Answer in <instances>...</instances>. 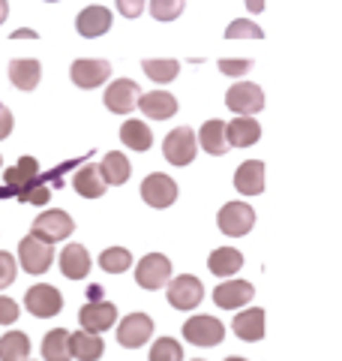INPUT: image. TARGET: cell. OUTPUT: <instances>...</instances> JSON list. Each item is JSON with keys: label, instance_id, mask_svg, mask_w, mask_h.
<instances>
[{"label": "cell", "instance_id": "17", "mask_svg": "<svg viewBox=\"0 0 342 361\" xmlns=\"http://www.w3.org/2000/svg\"><path fill=\"white\" fill-rule=\"evenodd\" d=\"M39 175L42 172H39L37 157H21L13 169H4V187L9 190V196H21Z\"/></svg>", "mask_w": 342, "mask_h": 361}, {"label": "cell", "instance_id": "45", "mask_svg": "<svg viewBox=\"0 0 342 361\" xmlns=\"http://www.w3.org/2000/svg\"><path fill=\"white\" fill-rule=\"evenodd\" d=\"M13 39H37V30H13Z\"/></svg>", "mask_w": 342, "mask_h": 361}, {"label": "cell", "instance_id": "7", "mask_svg": "<svg viewBox=\"0 0 342 361\" xmlns=\"http://www.w3.org/2000/svg\"><path fill=\"white\" fill-rule=\"evenodd\" d=\"M196 154H198V139L189 127H177V130H171L165 135L163 157L171 166H189L192 160H196Z\"/></svg>", "mask_w": 342, "mask_h": 361}, {"label": "cell", "instance_id": "50", "mask_svg": "<svg viewBox=\"0 0 342 361\" xmlns=\"http://www.w3.org/2000/svg\"><path fill=\"white\" fill-rule=\"evenodd\" d=\"M0 169H4V157H0Z\"/></svg>", "mask_w": 342, "mask_h": 361}, {"label": "cell", "instance_id": "26", "mask_svg": "<svg viewBox=\"0 0 342 361\" xmlns=\"http://www.w3.org/2000/svg\"><path fill=\"white\" fill-rule=\"evenodd\" d=\"M70 349L75 361H99L102 353H106V343H102L99 334H90L82 329V331H70Z\"/></svg>", "mask_w": 342, "mask_h": 361}, {"label": "cell", "instance_id": "18", "mask_svg": "<svg viewBox=\"0 0 342 361\" xmlns=\"http://www.w3.org/2000/svg\"><path fill=\"white\" fill-rule=\"evenodd\" d=\"M141 115L151 121H168L177 115V97L168 94V90H151V94H141L139 99Z\"/></svg>", "mask_w": 342, "mask_h": 361}, {"label": "cell", "instance_id": "28", "mask_svg": "<svg viewBox=\"0 0 342 361\" xmlns=\"http://www.w3.org/2000/svg\"><path fill=\"white\" fill-rule=\"evenodd\" d=\"M208 268L216 277H232L243 268V253L234 250V247H216V250L208 256Z\"/></svg>", "mask_w": 342, "mask_h": 361}, {"label": "cell", "instance_id": "27", "mask_svg": "<svg viewBox=\"0 0 342 361\" xmlns=\"http://www.w3.org/2000/svg\"><path fill=\"white\" fill-rule=\"evenodd\" d=\"M99 172H102V180H106L108 187H120V184H127L129 180L132 166L127 160V154L108 151L106 157H102V163H99Z\"/></svg>", "mask_w": 342, "mask_h": 361}, {"label": "cell", "instance_id": "41", "mask_svg": "<svg viewBox=\"0 0 342 361\" xmlns=\"http://www.w3.org/2000/svg\"><path fill=\"white\" fill-rule=\"evenodd\" d=\"M118 4V13L123 18H139L144 13V6H147V0H114Z\"/></svg>", "mask_w": 342, "mask_h": 361}, {"label": "cell", "instance_id": "1", "mask_svg": "<svg viewBox=\"0 0 342 361\" xmlns=\"http://www.w3.org/2000/svg\"><path fill=\"white\" fill-rule=\"evenodd\" d=\"M72 232H75V220L61 208L42 211L39 217H33V223H30V235L33 238H39V241H45V244L66 241Z\"/></svg>", "mask_w": 342, "mask_h": 361}, {"label": "cell", "instance_id": "10", "mask_svg": "<svg viewBox=\"0 0 342 361\" xmlns=\"http://www.w3.org/2000/svg\"><path fill=\"white\" fill-rule=\"evenodd\" d=\"M153 337V319L147 313H127L118 322V343L123 349H141Z\"/></svg>", "mask_w": 342, "mask_h": 361}, {"label": "cell", "instance_id": "46", "mask_svg": "<svg viewBox=\"0 0 342 361\" xmlns=\"http://www.w3.org/2000/svg\"><path fill=\"white\" fill-rule=\"evenodd\" d=\"M9 18V0H0V25Z\"/></svg>", "mask_w": 342, "mask_h": 361}, {"label": "cell", "instance_id": "44", "mask_svg": "<svg viewBox=\"0 0 342 361\" xmlns=\"http://www.w3.org/2000/svg\"><path fill=\"white\" fill-rule=\"evenodd\" d=\"M243 4H246V9H249V13H253V16L265 13V0H243Z\"/></svg>", "mask_w": 342, "mask_h": 361}, {"label": "cell", "instance_id": "42", "mask_svg": "<svg viewBox=\"0 0 342 361\" xmlns=\"http://www.w3.org/2000/svg\"><path fill=\"white\" fill-rule=\"evenodd\" d=\"M13 130H15V118H13V111H9L4 103H0V142L9 139V135H13Z\"/></svg>", "mask_w": 342, "mask_h": 361}, {"label": "cell", "instance_id": "40", "mask_svg": "<svg viewBox=\"0 0 342 361\" xmlns=\"http://www.w3.org/2000/svg\"><path fill=\"white\" fill-rule=\"evenodd\" d=\"M21 316L18 301H13L9 295H0V325H15Z\"/></svg>", "mask_w": 342, "mask_h": 361}, {"label": "cell", "instance_id": "25", "mask_svg": "<svg viewBox=\"0 0 342 361\" xmlns=\"http://www.w3.org/2000/svg\"><path fill=\"white\" fill-rule=\"evenodd\" d=\"M42 78V63L33 61V58H15L13 63H9V82H13L18 90H37Z\"/></svg>", "mask_w": 342, "mask_h": 361}, {"label": "cell", "instance_id": "49", "mask_svg": "<svg viewBox=\"0 0 342 361\" xmlns=\"http://www.w3.org/2000/svg\"><path fill=\"white\" fill-rule=\"evenodd\" d=\"M45 4H57V0H45Z\"/></svg>", "mask_w": 342, "mask_h": 361}, {"label": "cell", "instance_id": "31", "mask_svg": "<svg viewBox=\"0 0 342 361\" xmlns=\"http://www.w3.org/2000/svg\"><path fill=\"white\" fill-rule=\"evenodd\" d=\"M30 337L25 331H6L0 337V361H27Z\"/></svg>", "mask_w": 342, "mask_h": 361}, {"label": "cell", "instance_id": "34", "mask_svg": "<svg viewBox=\"0 0 342 361\" xmlns=\"http://www.w3.org/2000/svg\"><path fill=\"white\" fill-rule=\"evenodd\" d=\"M147 361H186L184 358V346L175 337H156L151 353H147Z\"/></svg>", "mask_w": 342, "mask_h": 361}, {"label": "cell", "instance_id": "30", "mask_svg": "<svg viewBox=\"0 0 342 361\" xmlns=\"http://www.w3.org/2000/svg\"><path fill=\"white\" fill-rule=\"evenodd\" d=\"M120 142L127 145L129 151L144 154V151L153 145V130L147 127L144 121H123V127H120Z\"/></svg>", "mask_w": 342, "mask_h": 361}, {"label": "cell", "instance_id": "21", "mask_svg": "<svg viewBox=\"0 0 342 361\" xmlns=\"http://www.w3.org/2000/svg\"><path fill=\"white\" fill-rule=\"evenodd\" d=\"M90 253L82 244H66L61 250V271L66 280H84L90 274Z\"/></svg>", "mask_w": 342, "mask_h": 361}, {"label": "cell", "instance_id": "22", "mask_svg": "<svg viewBox=\"0 0 342 361\" xmlns=\"http://www.w3.org/2000/svg\"><path fill=\"white\" fill-rule=\"evenodd\" d=\"M234 334L246 343H258L265 337V310L261 307H249L243 313H234V322H232Z\"/></svg>", "mask_w": 342, "mask_h": 361}, {"label": "cell", "instance_id": "11", "mask_svg": "<svg viewBox=\"0 0 342 361\" xmlns=\"http://www.w3.org/2000/svg\"><path fill=\"white\" fill-rule=\"evenodd\" d=\"M139 193L144 199V205L163 211V208H171L177 202V184H175V178H168L163 172H153V175H147L141 180Z\"/></svg>", "mask_w": 342, "mask_h": 361}, {"label": "cell", "instance_id": "51", "mask_svg": "<svg viewBox=\"0 0 342 361\" xmlns=\"http://www.w3.org/2000/svg\"><path fill=\"white\" fill-rule=\"evenodd\" d=\"M192 361H201V358H192Z\"/></svg>", "mask_w": 342, "mask_h": 361}, {"label": "cell", "instance_id": "5", "mask_svg": "<svg viewBox=\"0 0 342 361\" xmlns=\"http://www.w3.org/2000/svg\"><path fill=\"white\" fill-rule=\"evenodd\" d=\"M184 337H186V343L201 346V349L220 346L222 337H225V325L216 319V316H204V313L189 316V319L184 322Z\"/></svg>", "mask_w": 342, "mask_h": 361}, {"label": "cell", "instance_id": "24", "mask_svg": "<svg viewBox=\"0 0 342 361\" xmlns=\"http://www.w3.org/2000/svg\"><path fill=\"white\" fill-rule=\"evenodd\" d=\"M198 148H204L210 157H225L228 151H232V145H228L225 139V123L220 118H213V121H204V127L198 130Z\"/></svg>", "mask_w": 342, "mask_h": 361}, {"label": "cell", "instance_id": "15", "mask_svg": "<svg viewBox=\"0 0 342 361\" xmlns=\"http://www.w3.org/2000/svg\"><path fill=\"white\" fill-rule=\"evenodd\" d=\"M255 289L253 283H246V280H222L220 286L213 289V304L222 310H237V307H246L249 301H253Z\"/></svg>", "mask_w": 342, "mask_h": 361}, {"label": "cell", "instance_id": "4", "mask_svg": "<svg viewBox=\"0 0 342 361\" xmlns=\"http://www.w3.org/2000/svg\"><path fill=\"white\" fill-rule=\"evenodd\" d=\"M168 304L175 310H196L198 304L204 301V283L192 274H180V277H171L168 280Z\"/></svg>", "mask_w": 342, "mask_h": 361}, {"label": "cell", "instance_id": "16", "mask_svg": "<svg viewBox=\"0 0 342 361\" xmlns=\"http://www.w3.org/2000/svg\"><path fill=\"white\" fill-rule=\"evenodd\" d=\"M111 25H114V16H111V9L99 6V4H94V6L82 9V13H78V18H75V30L82 33L84 39L106 37V33L111 30Z\"/></svg>", "mask_w": 342, "mask_h": 361}, {"label": "cell", "instance_id": "37", "mask_svg": "<svg viewBox=\"0 0 342 361\" xmlns=\"http://www.w3.org/2000/svg\"><path fill=\"white\" fill-rule=\"evenodd\" d=\"M186 0H151V16L156 21H175L180 13H184Z\"/></svg>", "mask_w": 342, "mask_h": 361}, {"label": "cell", "instance_id": "2", "mask_svg": "<svg viewBox=\"0 0 342 361\" xmlns=\"http://www.w3.org/2000/svg\"><path fill=\"white\" fill-rule=\"evenodd\" d=\"M216 226H220V232L228 235V238H243L255 226V211L246 202H228V205L220 208Z\"/></svg>", "mask_w": 342, "mask_h": 361}, {"label": "cell", "instance_id": "12", "mask_svg": "<svg viewBox=\"0 0 342 361\" xmlns=\"http://www.w3.org/2000/svg\"><path fill=\"white\" fill-rule=\"evenodd\" d=\"M106 109L111 115H129V111L139 109V99H141V87L132 82V78H118L106 87Z\"/></svg>", "mask_w": 342, "mask_h": 361}, {"label": "cell", "instance_id": "52", "mask_svg": "<svg viewBox=\"0 0 342 361\" xmlns=\"http://www.w3.org/2000/svg\"><path fill=\"white\" fill-rule=\"evenodd\" d=\"M27 361H30V358H27Z\"/></svg>", "mask_w": 342, "mask_h": 361}, {"label": "cell", "instance_id": "48", "mask_svg": "<svg viewBox=\"0 0 342 361\" xmlns=\"http://www.w3.org/2000/svg\"><path fill=\"white\" fill-rule=\"evenodd\" d=\"M4 196H9V190H6V187H0V199H4Z\"/></svg>", "mask_w": 342, "mask_h": 361}, {"label": "cell", "instance_id": "6", "mask_svg": "<svg viewBox=\"0 0 342 361\" xmlns=\"http://www.w3.org/2000/svg\"><path fill=\"white\" fill-rule=\"evenodd\" d=\"M25 307L30 316H37V319H51V316L63 310V295H61V289L51 283H37L25 292Z\"/></svg>", "mask_w": 342, "mask_h": 361}, {"label": "cell", "instance_id": "43", "mask_svg": "<svg viewBox=\"0 0 342 361\" xmlns=\"http://www.w3.org/2000/svg\"><path fill=\"white\" fill-rule=\"evenodd\" d=\"M102 295H106V289H102L99 283L87 286V301H102Z\"/></svg>", "mask_w": 342, "mask_h": 361}, {"label": "cell", "instance_id": "35", "mask_svg": "<svg viewBox=\"0 0 342 361\" xmlns=\"http://www.w3.org/2000/svg\"><path fill=\"white\" fill-rule=\"evenodd\" d=\"M225 39H265V30L253 25L249 18H234L232 25L225 27Z\"/></svg>", "mask_w": 342, "mask_h": 361}, {"label": "cell", "instance_id": "29", "mask_svg": "<svg viewBox=\"0 0 342 361\" xmlns=\"http://www.w3.org/2000/svg\"><path fill=\"white\" fill-rule=\"evenodd\" d=\"M42 361H72L70 349V331L66 329H51L42 337Z\"/></svg>", "mask_w": 342, "mask_h": 361}, {"label": "cell", "instance_id": "20", "mask_svg": "<svg viewBox=\"0 0 342 361\" xmlns=\"http://www.w3.org/2000/svg\"><path fill=\"white\" fill-rule=\"evenodd\" d=\"M225 139L232 148H253V145L261 139V123L255 118L237 115L234 121L225 123Z\"/></svg>", "mask_w": 342, "mask_h": 361}, {"label": "cell", "instance_id": "19", "mask_svg": "<svg viewBox=\"0 0 342 361\" xmlns=\"http://www.w3.org/2000/svg\"><path fill=\"white\" fill-rule=\"evenodd\" d=\"M234 190L243 196H261L265 193V163L261 160H246L237 166L234 172Z\"/></svg>", "mask_w": 342, "mask_h": 361}, {"label": "cell", "instance_id": "23", "mask_svg": "<svg viewBox=\"0 0 342 361\" xmlns=\"http://www.w3.org/2000/svg\"><path fill=\"white\" fill-rule=\"evenodd\" d=\"M72 187H75V193L84 196V199H99V196H106V190H108V184L102 180V172H99L96 163H84L82 169H78L75 178H72Z\"/></svg>", "mask_w": 342, "mask_h": 361}, {"label": "cell", "instance_id": "13", "mask_svg": "<svg viewBox=\"0 0 342 361\" xmlns=\"http://www.w3.org/2000/svg\"><path fill=\"white\" fill-rule=\"evenodd\" d=\"M78 322H82V329L90 331V334H102L118 325V307H114L111 301H87L82 310H78Z\"/></svg>", "mask_w": 342, "mask_h": 361}, {"label": "cell", "instance_id": "47", "mask_svg": "<svg viewBox=\"0 0 342 361\" xmlns=\"http://www.w3.org/2000/svg\"><path fill=\"white\" fill-rule=\"evenodd\" d=\"M225 361H246V358H241V355H228Z\"/></svg>", "mask_w": 342, "mask_h": 361}, {"label": "cell", "instance_id": "36", "mask_svg": "<svg viewBox=\"0 0 342 361\" xmlns=\"http://www.w3.org/2000/svg\"><path fill=\"white\" fill-rule=\"evenodd\" d=\"M21 202H27V205H49V199H51V187H49V180H45V175H39L33 184L25 190L21 196H15Z\"/></svg>", "mask_w": 342, "mask_h": 361}, {"label": "cell", "instance_id": "9", "mask_svg": "<svg viewBox=\"0 0 342 361\" xmlns=\"http://www.w3.org/2000/svg\"><path fill=\"white\" fill-rule=\"evenodd\" d=\"M225 106L234 111V115H243V118H253L265 109V90L253 82H237L228 87L225 94Z\"/></svg>", "mask_w": 342, "mask_h": 361}, {"label": "cell", "instance_id": "14", "mask_svg": "<svg viewBox=\"0 0 342 361\" xmlns=\"http://www.w3.org/2000/svg\"><path fill=\"white\" fill-rule=\"evenodd\" d=\"M70 75H72V85L82 87V90H94L99 85H106L111 78V63L108 61H94V58H78L70 66Z\"/></svg>", "mask_w": 342, "mask_h": 361}, {"label": "cell", "instance_id": "8", "mask_svg": "<svg viewBox=\"0 0 342 361\" xmlns=\"http://www.w3.org/2000/svg\"><path fill=\"white\" fill-rule=\"evenodd\" d=\"M51 262H54V247L51 244L33 238V235H27V238L18 241V265H21V271H27V274H45V271L51 268Z\"/></svg>", "mask_w": 342, "mask_h": 361}, {"label": "cell", "instance_id": "32", "mask_svg": "<svg viewBox=\"0 0 342 361\" xmlns=\"http://www.w3.org/2000/svg\"><path fill=\"white\" fill-rule=\"evenodd\" d=\"M141 70L147 73V78L156 85H168V82H175V78L180 75V63L177 61H165V58H147L141 61Z\"/></svg>", "mask_w": 342, "mask_h": 361}, {"label": "cell", "instance_id": "3", "mask_svg": "<svg viewBox=\"0 0 342 361\" xmlns=\"http://www.w3.org/2000/svg\"><path fill=\"white\" fill-rule=\"evenodd\" d=\"M168 280H171V259L163 253H147V256H141V262L135 265V283L147 292L165 289Z\"/></svg>", "mask_w": 342, "mask_h": 361}, {"label": "cell", "instance_id": "39", "mask_svg": "<svg viewBox=\"0 0 342 361\" xmlns=\"http://www.w3.org/2000/svg\"><path fill=\"white\" fill-rule=\"evenodd\" d=\"M216 66H220V73H222V75L243 78L249 70H253V61H249V58H241V61H234V58H222V61L216 63Z\"/></svg>", "mask_w": 342, "mask_h": 361}, {"label": "cell", "instance_id": "33", "mask_svg": "<svg viewBox=\"0 0 342 361\" xmlns=\"http://www.w3.org/2000/svg\"><path fill=\"white\" fill-rule=\"evenodd\" d=\"M135 262H132V253L127 247H108V250L99 253V268L108 271V274H123V271H129Z\"/></svg>", "mask_w": 342, "mask_h": 361}, {"label": "cell", "instance_id": "38", "mask_svg": "<svg viewBox=\"0 0 342 361\" xmlns=\"http://www.w3.org/2000/svg\"><path fill=\"white\" fill-rule=\"evenodd\" d=\"M15 274H18L15 256H13V253H6V250H0V289H9V286H13Z\"/></svg>", "mask_w": 342, "mask_h": 361}]
</instances>
